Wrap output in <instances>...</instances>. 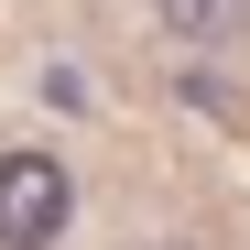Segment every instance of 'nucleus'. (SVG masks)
I'll use <instances>...</instances> for the list:
<instances>
[{"label":"nucleus","mask_w":250,"mask_h":250,"mask_svg":"<svg viewBox=\"0 0 250 250\" xmlns=\"http://www.w3.org/2000/svg\"><path fill=\"white\" fill-rule=\"evenodd\" d=\"M76 218V174L55 152H0V250H55Z\"/></svg>","instance_id":"obj_1"},{"label":"nucleus","mask_w":250,"mask_h":250,"mask_svg":"<svg viewBox=\"0 0 250 250\" xmlns=\"http://www.w3.org/2000/svg\"><path fill=\"white\" fill-rule=\"evenodd\" d=\"M163 22L185 33V44H229V33H250V0H152Z\"/></svg>","instance_id":"obj_2"},{"label":"nucleus","mask_w":250,"mask_h":250,"mask_svg":"<svg viewBox=\"0 0 250 250\" xmlns=\"http://www.w3.org/2000/svg\"><path fill=\"white\" fill-rule=\"evenodd\" d=\"M163 250H185V239H163Z\"/></svg>","instance_id":"obj_3"}]
</instances>
